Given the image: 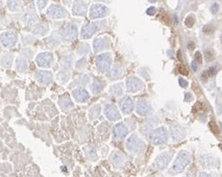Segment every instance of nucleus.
Instances as JSON below:
<instances>
[{
  "label": "nucleus",
  "instance_id": "f257e3e1",
  "mask_svg": "<svg viewBox=\"0 0 222 177\" xmlns=\"http://www.w3.org/2000/svg\"><path fill=\"white\" fill-rule=\"evenodd\" d=\"M190 162V154L188 151H181L178 153L175 161L173 163V170L176 172L183 171L184 168L189 164Z\"/></svg>",
  "mask_w": 222,
  "mask_h": 177
},
{
  "label": "nucleus",
  "instance_id": "f03ea898",
  "mask_svg": "<svg viewBox=\"0 0 222 177\" xmlns=\"http://www.w3.org/2000/svg\"><path fill=\"white\" fill-rule=\"evenodd\" d=\"M167 138H168V134H167V131L164 127L157 128L150 134V141L156 145L164 144L167 141Z\"/></svg>",
  "mask_w": 222,
  "mask_h": 177
},
{
  "label": "nucleus",
  "instance_id": "7ed1b4c3",
  "mask_svg": "<svg viewBox=\"0 0 222 177\" xmlns=\"http://www.w3.org/2000/svg\"><path fill=\"white\" fill-rule=\"evenodd\" d=\"M111 62H112V59H111V56L109 53L98 55L96 58L97 68L101 71V72H107V71L110 69Z\"/></svg>",
  "mask_w": 222,
  "mask_h": 177
},
{
  "label": "nucleus",
  "instance_id": "20e7f679",
  "mask_svg": "<svg viewBox=\"0 0 222 177\" xmlns=\"http://www.w3.org/2000/svg\"><path fill=\"white\" fill-rule=\"evenodd\" d=\"M108 13V8L103 4H93L89 10V17L91 19H98L106 16Z\"/></svg>",
  "mask_w": 222,
  "mask_h": 177
},
{
  "label": "nucleus",
  "instance_id": "39448f33",
  "mask_svg": "<svg viewBox=\"0 0 222 177\" xmlns=\"http://www.w3.org/2000/svg\"><path fill=\"white\" fill-rule=\"evenodd\" d=\"M47 14L52 19H62L68 16V13L66 10L56 4H53L50 6L48 11H47Z\"/></svg>",
  "mask_w": 222,
  "mask_h": 177
},
{
  "label": "nucleus",
  "instance_id": "423d86ee",
  "mask_svg": "<svg viewBox=\"0 0 222 177\" xmlns=\"http://www.w3.org/2000/svg\"><path fill=\"white\" fill-rule=\"evenodd\" d=\"M88 4H89V0H75L72 12L76 16H84L86 15Z\"/></svg>",
  "mask_w": 222,
  "mask_h": 177
},
{
  "label": "nucleus",
  "instance_id": "0eeeda50",
  "mask_svg": "<svg viewBox=\"0 0 222 177\" xmlns=\"http://www.w3.org/2000/svg\"><path fill=\"white\" fill-rule=\"evenodd\" d=\"M126 146H127V149L129 151L135 153V152L140 151L143 148L144 142H143L140 138H138L136 135H131L130 137L128 138Z\"/></svg>",
  "mask_w": 222,
  "mask_h": 177
},
{
  "label": "nucleus",
  "instance_id": "6e6552de",
  "mask_svg": "<svg viewBox=\"0 0 222 177\" xmlns=\"http://www.w3.org/2000/svg\"><path fill=\"white\" fill-rule=\"evenodd\" d=\"M0 42L3 47H6V48L12 47L17 42V35L13 32H4L0 35Z\"/></svg>",
  "mask_w": 222,
  "mask_h": 177
},
{
  "label": "nucleus",
  "instance_id": "1a4fd4ad",
  "mask_svg": "<svg viewBox=\"0 0 222 177\" xmlns=\"http://www.w3.org/2000/svg\"><path fill=\"white\" fill-rule=\"evenodd\" d=\"M36 63L40 67H50L53 63V54L50 52L40 53L36 58Z\"/></svg>",
  "mask_w": 222,
  "mask_h": 177
},
{
  "label": "nucleus",
  "instance_id": "9d476101",
  "mask_svg": "<svg viewBox=\"0 0 222 177\" xmlns=\"http://www.w3.org/2000/svg\"><path fill=\"white\" fill-rule=\"evenodd\" d=\"M170 159H171V153H168V152L162 153L161 155H159L158 157L156 158L154 164H153V167L156 169L165 168L166 166L168 165Z\"/></svg>",
  "mask_w": 222,
  "mask_h": 177
},
{
  "label": "nucleus",
  "instance_id": "9b49d317",
  "mask_svg": "<svg viewBox=\"0 0 222 177\" xmlns=\"http://www.w3.org/2000/svg\"><path fill=\"white\" fill-rule=\"evenodd\" d=\"M127 90L129 92H137L143 88V83L136 77H129L127 79Z\"/></svg>",
  "mask_w": 222,
  "mask_h": 177
},
{
  "label": "nucleus",
  "instance_id": "f8f14e48",
  "mask_svg": "<svg viewBox=\"0 0 222 177\" xmlns=\"http://www.w3.org/2000/svg\"><path fill=\"white\" fill-rule=\"evenodd\" d=\"M104 114L109 120L114 121V120L120 119V113H119L118 109L114 106V105L107 104L104 108Z\"/></svg>",
  "mask_w": 222,
  "mask_h": 177
},
{
  "label": "nucleus",
  "instance_id": "ddd939ff",
  "mask_svg": "<svg viewBox=\"0 0 222 177\" xmlns=\"http://www.w3.org/2000/svg\"><path fill=\"white\" fill-rule=\"evenodd\" d=\"M99 29L97 23H91V24H87L82 27L81 29V37L83 39H88L93 35V34Z\"/></svg>",
  "mask_w": 222,
  "mask_h": 177
},
{
  "label": "nucleus",
  "instance_id": "4468645a",
  "mask_svg": "<svg viewBox=\"0 0 222 177\" xmlns=\"http://www.w3.org/2000/svg\"><path fill=\"white\" fill-rule=\"evenodd\" d=\"M109 46H110V40L107 37H99V38L95 39L93 42V48L95 52L108 48Z\"/></svg>",
  "mask_w": 222,
  "mask_h": 177
},
{
  "label": "nucleus",
  "instance_id": "2eb2a0df",
  "mask_svg": "<svg viewBox=\"0 0 222 177\" xmlns=\"http://www.w3.org/2000/svg\"><path fill=\"white\" fill-rule=\"evenodd\" d=\"M136 111L141 116H146V115H148L151 112V106L145 100H140L137 102V105H136Z\"/></svg>",
  "mask_w": 222,
  "mask_h": 177
},
{
  "label": "nucleus",
  "instance_id": "dca6fc26",
  "mask_svg": "<svg viewBox=\"0 0 222 177\" xmlns=\"http://www.w3.org/2000/svg\"><path fill=\"white\" fill-rule=\"evenodd\" d=\"M120 108L123 113L128 114L133 110L134 108V104H133V100L129 96H125L123 99L120 101Z\"/></svg>",
  "mask_w": 222,
  "mask_h": 177
},
{
  "label": "nucleus",
  "instance_id": "f3484780",
  "mask_svg": "<svg viewBox=\"0 0 222 177\" xmlns=\"http://www.w3.org/2000/svg\"><path fill=\"white\" fill-rule=\"evenodd\" d=\"M36 79L38 82L47 85L52 82V74L49 71H38L36 73Z\"/></svg>",
  "mask_w": 222,
  "mask_h": 177
},
{
  "label": "nucleus",
  "instance_id": "a211bd4d",
  "mask_svg": "<svg viewBox=\"0 0 222 177\" xmlns=\"http://www.w3.org/2000/svg\"><path fill=\"white\" fill-rule=\"evenodd\" d=\"M77 37V27L72 23H69L64 30V38L67 40H73Z\"/></svg>",
  "mask_w": 222,
  "mask_h": 177
},
{
  "label": "nucleus",
  "instance_id": "6ab92c4d",
  "mask_svg": "<svg viewBox=\"0 0 222 177\" xmlns=\"http://www.w3.org/2000/svg\"><path fill=\"white\" fill-rule=\"evenodd\" d=\"M73 96L76 99V101L78 102H86L88 99H89V94L85 89H82V88H78V89L73 90Z\"/></svg>",
  "mask_w": 222,
  "mask_h": 177
},
{
  "label": "nucleus",
  "instance_id": "aec40b11",
  "mask_svg": "<svg viewBox=\"0 0 222 177\" xmlns=\"http://www.w3.org/2000/svg\"><path fill=\"white\" fill-rule=\"evenodd\" d=\"M113 133H114L116 138L123 139L128 133V129L123 123H118V124L115 125V127L113 129Z\"/></svg>",
  "mask_w": 222,
  "mask_h": 177
},
{
  "label": "nucleus",
  "instance_id": "412c9836",
  "mask_svg": "<svg viewBox=\"0 0 222 177\" xmlns=\"http://www.w3.org/2000/svg\"><path fill=\"white\" fill-rule=\"evenodd\" d=\"M171 133L174 140H180L185 135V130L178 124H174L171 127Z\"/></svg>",
  "mask_w": 222,
  "mask_h": 177
},
{
  "label": "nucleus",
  "instance_id": "4be33fe9",
  "mask_svg": "<svg viewBox=\"0 0 222 177\" xmlns=\"http://www.w3.org/2000/svg\"><path fill=\"white\" fill-rule=\"evenodd\" d=\"M110 159L115 166H121L124 163L125 157H124V155H122L120 152L116 151V152H113L110 155Z\"/></svg>",
  "mask_w": 222,
  "mask_h": 177
},
{
  "label": "nucleus",
  "instance_id": "5701e85b",
  "mask_svg": "<svg viewBox=\"0 0 222 177\" xmlns=\"http://www.w3.org/2000/svg\"><path fill=\"white\" fill-rule=\"evenodd\" d=\"M59 104H60V107L62 108L63 110H68L69 108H71L73 106L72 102L69 99V97L67 96V95H64L63 97H61L59 99Z\"/></svg>",
  "mask_w": 222,
  "mask_h": 177
},
{
  "label": "nucleus",
  "instance_id": "b1692460",
  "mask_svg": "<svg viewBox=\"0 0 222 177\" xmlns=\"http://www.w3.org/2000/svg\"><path fill=\"white\" fill-rule=\"evenodd\" d=\"M7 5L11 11H18L21 8V3L19 2V0H8Z\"/></svg>",
  "mask_w": 222,
  "mask_h": 177
},
{
  "label": "nucleus",
  "instance_id": "393cba45",
  "mask_svg": "<svg viewBox=\"0 0 222 177\" xmlns=\"http://www.w3.org/2000/svg\"><path fill=\"white\" fill-rule=\"evenodd\" d=\"M213 162H214L213 158L208 155L202 156V157H201V160H200V163L204 166V167H211V166L213 165Z\"/></svg>",
  "mask_w": 222,
  "mask_h": 177
},
{
  "label": "nucleus",
  "instance_id": "a878e982",
  "mask_svg": "<svg viewBox=\"0 0 222 177\" xmlns=\"http://www.w3.org/2000/svg\"><path fill=\"white\" fill-rule=\"evenodd\" d=\"M16 68H17V70L20 71V72H24V71L27 69L26 61L24 59H22V58L17 59V61H16Z\"/></svg>",
  "mask_w": 222,
  "mask_h": 177
},
{
  "label": "nucleus",
  "instance_id": "bb28decb",
  "mask_svg": "<svg viewBox=\"0 0 222 177\" xmlns=\"http://www.w3.org/2000/svg\"><path fill=\"white\" fill-rule=\"evenodd\" d=\"M47 32V27L43 24H38L33 29V33L36 35H44Z\"/></svg>",
  "mask_w": 222,
  "mask_h": 177
},
{
  "label": "nucleus",
  "instance_id": "cd10ccee",
  "mask_svg": "<svg viewBox=\"0 0 222 177\" xmlns=\"http://www.w3.org/2000/svg\"><path fill=\"white\" fill-rule=\"evenodd\" d=\"M102 88H103V83H102L101 81L96 80V81H94L93 84H92V92L94 94H97L99 92H101Z\"/></svg>",
  "mask_w": 222,
  "mask_h": 177
},
{
  "label": "nucleus",
  "instance_id": "c85d7f7f",
  "mask_svg": "<svg viewBox=\"0 0 222 177\" xmlns=\"http://www.w3.org/2000/svg\"><path fill=\"white\" fill-rule=\"evenodd\" d=\"M99 114H100V106H99V105H97V106H94L89 111V117L91 119H95L96 117H98Z\"/></svg>",
  "mask_w": 222,
  "mask_h": 177
},
{
  "label": "nucleus",
  "instance_id": "c756f323",
  "mask_svg": "<svg viewBox=\"0 0 222 177\" xmlns=\"http://www.w3.org/2000/svg\"><path fill=\"white\" fill-rule=\"evenodd\" d=\"M24 21L29 25L34 24L37 21V16L35 14H27L24 17Z\"/></svg>",
  "mask_w": 222,
  "mask_h": 177
},
{
  "label": "nucleus",
  "instance_id": "7c9ffc66",
  "mask_svg": "<svg viewBox=\"0 0 222 177\" xmlns=\"http://www.w3.org/2000/svg\"><path fill=\"white\" fill-rule=\"evenodd\" d=\"M110 92L114 95H120L122 93V84H116L113 85L110 89Z\"/></svg>",
  "mask_w": 222,
  "mask_h": 177
},
{
  "label": "nucleus",
  "instance_id": "2f4dec72",
  "mask_svg": "<svg viewBox=\"0 0 222 177\" xmlns=\"http://www.w3.org/2000/svg\"><path fill=\"white\" fill-rule=\"evenodd\" d=\"M1 62H2V64L5 67H9L10 65H11V63H12V57L10 55H8V54H7V55H4L2 57Z\"/></svg>",
  "mask_w": 222,
  "mask_h": 177
},
{
  "label": "nucleus",
  "instance_id": "473e14b6",
  "mask_svg": "<svg viewBox=\"0 0 222 177\" xmlns=\"http://www.w3.org/2000/svg\"><path fill=\"white\" fill-rule=\"evenodd\" d=\"M87 52H88V45L87 44L82 43L78 46V53L79 54H81V55H85Z\"/></svg>",
  "mask_w": 222,
  "mask_h": 177
},
{
  "label": "nucleus",
  "instance_id": "72a5a7b5",
  "mask_svg": "<svg viewBox=\"0 0 222 177\" xmlns=\"http://www.w3.org/2000/svg\"><path fill=\"white\" fill-rule=\"evenodd\" d=\"M194 22H195V19H194L193 15H188L186 17V19H185V25L186 26L192 27V25L194 24Z\"/></svg>",
  "mask_w": 222,
  "mask_h": 177
},
{
  "label": "nucleus",
  "instance_id": "f704fd0d",
  "mask_svg": "<svg viewBox=\"0 0 222 177\" xmlns=\"http://www.w3.org/2000/svg\"><path fill=\"white\" fill-rule=\"evenodd\" d=\"M47 4V0H37V6L40 10H42Z\"/></svg>",
  "mask_w": 222,
  "mask_h": 177
},
{
  "label": "nucleus",
  "instance_id": "c9c22d12",
  "mask_svg": "<svg viewBox=\"0 0 222 177\" xmlns=\"http://www.w3.org/2000/svg\"><path fill=\"white\" fill-rule=\"evenodd\" d=\"M87 155L89 156L90 158L92 159H94L95 157H96V152H95V149L94 148H89L88 149V152H87Z\"/></svg>",
  "mask_w": 222,
  "mask_h": 177
},
{
  "label": "nucleus",
  "instance_id": "e433bc0d",
  "mask_svg": "<svg viewBox=\"0 0 222 177\" xmlns=\"http://www.w3.org/2000/svg\"><path fill=\"white\" fill-rule=\"evenodd\" d=\"M216 71H217V67H216V66L211 67V68H209V69H208V71H207V75H208V76H212V75H214L215 73H216Z\"/></svg>",
  "mask_w": 222,
  "mask_h": 177
},
{
  "label": "nucleus",
  "instance_id": "4c0bfd02",
  "mask_svg": "<svg viewBox=\"0 0 222 177\" xmlns=\"http://www.w3.org/2000/svg\"><path fill=\"white\" fill-rule=\"evenodd\" d=\"M146 13L149 15V16H152V15H154L155 13H156V9L155 7H149L147 9V11H146Z\"/></svg>",
  "mask_w": 222,
  "mask_h": 177
},
{
  "label": "nucleus",
  "instance_id": "58836bf2",
  "mask_svg": "<svg viewBox=\"0 0 222 177\" xmlns=\"http://www.w3.org/2000/svg\"><path fill=\"white\" fill-rule=\"evenodd\" d=\"M218 9H219V5L215 3V4L212 5V7H211V11H212V13H214V14H215V13L218 12Z\"/></svg>",
  "mask_w": 222,
  "mask_h": 177
},
{
  "label": "nucleus",
  "instance_id": "ea45409f",
  "mask_svg": "<svg viewBox=\"0 0 222 177\" xmlns=\"http://www.w3.org/2000/svg\"><path fill=\"white\" fill-rule=\"evenodd\" d=\"M111 72L112 73H110V77H118L120 75V72H117V69H113Z\"/></svg>",
  "mask_w": 222,
  "mask_h": 177
},
{
  "label": "nucleus",
  "instance_id": "a19ab883",
  "mask_svg": "<svg viewBox=\"0 0 222 177\" xmlns=\"http://www.w3.org/2000/svg\"><path fill=\"white\" fill-rule=\"evenodd\" d=\"M179 84H180V86L186 87L187 82H186V80H184V79H182V78H180V79H179Z\"/></svg>",
  "mask_w": 222,
  "mask_h": 177
},
{
  "label": "nucleus",
  "instance_id": "79ce46f5",
  "mask_svg": "<svg viewBox=\"0 0 222 177\" xmlns=\"http://www.w3.org/2000/svg\"><path fill=\"white\" fill-rule=\"evenodd\" d=\"M180 71H181V73L184 74V75H187V74H188V71H187L186 68H184L183 66L180 67Z\"/></svg>",
  "mask_w": 222,
  "mask_h": 177
},
{
  "label": "nucleus",
  "instance_id": "37998d69",
  "mask_svg": "<svg viewBox=\"0 0 222 177\" xmlns=\"http://www.w3.org/2000/svg\"><path fill=\"white\" fill-rule=\"evenodd\" d=\"M198 177H213L211 174H209V173H205V172H202V173H200L199 176Z\"/></svg>",
  "mask_w": 222,
  "mask_h": 177
},
{
  "label": "nucleus",
  "instance_id": "c03bdc74",
  "mask_svg": "<svg viewBox=\"0 0 222 177\" xmlns=\"http://www.w3.org/2000/svg\"><path fill=\"white\" fill-rule=\"evenodd\" d=\"M192 68H193L194 71L197 70V63H196V61H193V62H192Z\"/></svg>",
  "mask_w": 222,
  "mask_h": 177
},
{
  "label": "nucleus",
  "instance_id": "a18cd8bd",
  "mask_svg": "<svg viewBox=\"0 0 222 177\" xmlns=\"http://www.w3.org/2000/svg\"><path fill=\"white\" fill-rule=\"evenodd\" d=\"M185 96H187V98L185 97V100H186V101H190V100H191V94H190V93L185 94Z\"/></svg>",
  "mask_w": 222,
  "mask_h": 177
},
{
  "label": "nucleus",
  "instance_id": "49530a36",
  "mask_svg": "<svg viewBox=\"0 0 222 177\" xmlns=\"http://www.w3.org/2000/svg\"><path fill=\"white\" fill-rule=\"evenodd\" d=\"M196 59L198 60V62H201V59H200V53L197 52L196 53Z\"/></svg>",
  "mask_w": 222,
  "mask_h": 177
},
{
  "label": "nucleus",
  "instance_id": "de8ad7c7",
  "mask_svg": "<svg viewBox=\"0 0 222 177\" xmlns=\"http://www.w3.org/2000/svg\"><path fill=\"white\" fill-rule=\"evenodd\" d=\"M155 1H157V0H149V2H155Z\"/></svg>",
  "mask_w": 222,
  "mask_h": 177
},
{
  "label": "nucleus",
  "instance_id": "09e8293b",
  "mask_svg": "<svg viewBox=\"0 0 222 177\" xmlns=\"http://www.w3.org/2000/svg\"><path fill=\"white\" fill-rule=\"evenodd\" d=\"M56 1H57V0H56Z\"/></svg>",
  "mask_w": 222,
  "mask_h": 177
}]
</instances>
